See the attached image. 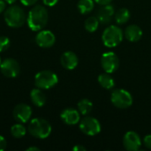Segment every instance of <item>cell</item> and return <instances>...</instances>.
I'll list each match as a JSON object with an SVG mask.
<instances>
[{"instance_id": "836d02e7", "label": "cell", "mask_w": 151, "mask_h": 151, "mask_svg": "<svg viewBox=\"0 0 151 151\" xmlns=\"http://www.w3.org/2000/svg\"><path fill=\"white\" fill-rule=\"evenodd\" d=\"M1 63H2V60H1V58H0V65H1Z\"/></svg>"}, {"instance_id": "ba28073f", "label": "cell", "mask_w": 151, "mask_h": 151, "mask_svg": "<svg viewBox=\"0 0 151 151\" xmlns=\"http://www.w3.org/2000/svg\"><path fill=\"white\" fill-rule=\"evenodd\" d=\"M101 65L105 73H113L119 69V58L113 51L104 52L101 57Z\"/></svg>"}, {"instance_id": "f1b7e54d", "label": "cell", "mask_w": 151, "mask_h": 151, "mask_svg": "<svg viewBox=\"0 0 151 151\" xmlns=\"http://www.w3.org/2000/svg\"><path fill=\"white\" fill-rule=\"evenodd\" d=\"M94 1H95V3H96L100 5H106L112 2V0H94Z\"/></svg>"}, {"instance_id": "44dd1931", "label": "cell", "mask_w": 151, "mask_h": 151, "mask_svg": "<svg viewBox=\"0 0 151 151\" xmlns=\"http://www.w3.org/2000/svg\"><path fill=\"white\" fill-rule=\"evenodd\" d=\"M79 12L85 15L90 13L95 7V1L94 0H79L77 4Z\"/></svg>"}, {"instance_id": "6da1fadb", "label": "cell", "mask_w": 151, "mask_h": 151, "mask_svg": "<svg viewBox=\"0 0 151 151\" xmlns=\"http://www.w3.org/2000/svg\"><path fill=\"white\" fill-rule=\"evenodd\" d=\"M49 13L47 9L40 4L35 5L28 12L27 21L32 31H40L47 24Z\"/></svg>"}, {"instance_id": "4dcf8cb0", "label": "cell", "mask_w": 151, "mask_h": 151, "mask_svg": "<svg viewBox=\"0 0 151 151\" xmlns=\"http://www.w3.org/2000/svg\"><path fill=\"white\" fill-rule=\"evenodd\" d=\"M5 7H6V3L4 0H0V13L4 12L5 10Z\"/></svg>"}, {"instance_id": "d6a6232c", "label": "cell", "mask_w": 151, "mask_h": 151, "mask_svg": "<svg viewBox=\"0 0 151 151\" xmlns=\"http://www.w3.org/2000/svg\"><path fill=\"white\" fill-rule=\"evenodd\" d=\"M6 4H12L16 2V0H4Z\"/></svg>"}, {"instance_id": "f546056e", "label": "cell", "mask_w": 151, "mask_h": 151, "mask_svg": "<svg viewBox=\"0 0 151 151\" xmlns=\"http://www.w3.org/2000/svg\"><path fill=\"white\" fill-rule=\"evenodd\" d=\"M73 151H86V148L82 145H76L73 148Z\"/></svg>"}, {"instance_id": "603a6c76", "label": "cell", "mask_w": 151, "mask_h": 151, "mask_svg": "<svg viewBox=\"0 0 151 151\" xmlns=\"http://www.w3.org/2000/svg\"><path fill=\"white\" fill-rule=\"evenodd\" d=\"M11 134L14 138H22L26 135L27 129L21 123H18L11 127Z\"/></svg>"}, {"instance_id": "4fadbf2b", "label": "cell", "mask_w": 151, "mask_h": 151, "mask_svg": "<svg viewBox=\"0 0 151 151\" xmlns=\"http://www.w3.org/2000/svg\"><path fill=\"white\" fill-rule=\"evenodd\" d=\"M60 118L65 124L68 126H74L80 123L81 113L78 110L73 108H66L61 112Z\"/></svg>"}, {"instance_id": "d6986e66", "label": "cell", "mask_w": 151, "mask_h": 151, "mask_svg": "<svg viewBox=\"0 0 151 151\" xmlns=\"http://www.w3.org/2000/svg\"><path fill=\"white\" fill-rule=\"evenodd\" d=\"M130 17L131 13L127 8H119L117 12H115L114 15V19L119 25H123L128 22Z\"/></svg>"}, {"instance_id": "5b68a950", "label": "cell", "mask_w": 151, "mask_h": 151, "mask_svg": "<svg viewBox=\"0 0 151 151\" xmlns=\"http://www.w3.org/2000/svg\"><path fill=\"white\" fill-rule=\"evenodd\" d=\"M111 102L118 109H127L132 106L134 99L129 91L124 88H117L111 95Z\"/></svg>"}, {"instance_id": "ffe728a7", "label": "cell", "mask_w": 151, "mask_h": 151, "mask_svg": "<svg viewBox=\"0 0 151 151\" xmlns=\"http://www.w3.org/2000/svg\"><path fill=\"white\" fill-rule=\"evenodd\" d=\"M93 106H94L93 105V103L89 99H88V98H83V99L80 100L79 103H78V104H77L78 111L83 116L88 115L92 111Z\"/></svg>"}, {"instance_id": "52a82bcc", "label": "cell", "mask_w": 151, "mask_h": 151, "mask_svg": "<svg viewBox=\"0 0 151 151\" xmlns=\"http://www.w3.org/2000/svg\"><path fill=\"white\" fill-rule=\"evenodd\" d=\"M79 127L81 131L88 136H95L101 132V124L98 119L93 117H84L81 121Z\"/></svg>"}, {"instance_id": "484cf974", "label": "cell", "mask_w": 151, "mask_h": 151, "mask_svg": "<svg viewBox=\"0 0 151 151\" xmlns=\"http://www.w3.org/2000/svg\"><path fill=\"white\" fill-rule=\"evenodd\" d=\"M7 147V142L4 136L0 135V151H4Z\"/></svg>"}, {"instance_id": "9a60e30c", "label": "cell", "mask_w": 151, "mask_h": 151, "mask_svg": "<svg viewBox=\"0 0 151 151\" xmlns=\"http://www.w3.org/2000/svg\"><path fill=\"white\" fill-rule=\"evenodd\" d=\"M60 63L65 69L73 70L77 67V65L79 64V59H78L77 55L74 52L65 51L61 56Z\"/></svg>"}, {"instance_id": "4316f807", "label": "cell", "mask_w": 151, "mask_h": 151, "mask_svg": "<svg viewBox=\"0 0 151 151\" xmlns=\"http://www.w3.org/2000/svg\"><path fill=\"white\" fill-rule=\"evenodd\" d=\"M58 0H42V3L49 7H52L54 5H56L58 4Z\"/></svg>"}, {"instance_id": "8992f818", "label": "cell", "mask_w": 151, "mask_h": 151, "mask_svg": "<svg viewBox=\"0 0 151 151\" xmlns=\"http://www.w3.org/2000/svg\"><path fill=\"white\" fill-rule=\"evenodd\" d=\"M58 82V75L50 70H43L36 73L35 77V84L36 88L41 89H50Z\"/></svg>"}, {"instance_id": "d4e9b609", "label": "cell", "mask_w": 151, "mask_h": 151, "mask_svg": "<svg viewBox=\"0 0 151 151\" xmlns=\"http://www.w3.org/2000/svg\"><path fill=\"white\" fill-rule=\"evenodd\" d=\"M143 145L149 149V150H151V134H147L144 139H143V142H142Z\"/></svg>"}, {"instance_id": "cb8c5ba5", "label": "cell", "mask_w": 151, "mask_h": 151, "mask_svg": "<svg viewBox=\"0 0 151 151\" xmlns=\"http://www.w3.org/2000/svg\"><path fill=\"white\" fill-rule=\"evenodd\" d=\"M11 41L7 36H0V52H4L9 49Z\"/></svg>"}, {"instance_id": "277c9868", "label": "cell", "mask_w": 151, "mask_h": 151, "mask_svg": "<svg viewBox=\"0 0 151 151\" xmlns=\"http://www.w3.org/2000/svg\"><path fill=\"white\" fill-rule=\"evenodd\" d=\"M27 130L29 134L39 139H46L48 138L52 131L51 125L44 119L36 118L30 121L27 127Z\"/></svg>"}, {"instance_id": "9c48e42d", "label": "cell", "mask_w": 151, "mask_h": 151, "mask_svg": "<svg viewBox=\"0 0 151 151\" xmlns=\"http://www.w3.org/2000/svg\"><path fill=\"white\" fill-rule=\"evenodd\" d=\"M142 142L140 135L134 131H128L123 137V146L128 151H137L142 147Z\"/></svg>"}, {"instance_id": "3957f363", "label": "cell", "mask_w": 151, "mask_h": 151, "mask_svg": "<svg viewBox=\"0 0 151 151\" xmlns=\"http://www.w3.org/2000/svg\"><path fill=\"white\" fill-rule=\"evenodd\" d=\"M124 33L122 29L116 26L111 25L107 27L102 34V42L107 48H115L123 41Z\"/></svg>"}, {"instance_id": "5bb4252c", "label": "cell", "mask_w": 151, "mask_h": 151, "mask_svg": "<svg viewBox=\"0 0 151 151\" xmlns=\"http://www.w3.org/2000/svg\"><path fill=\"white\" fill-rule=\"evenodd\" d=\"M114 15H115L114 7L111 4H109L106 5H102V7L97 12L96 17L100 23L106 25L112 20Z\"/></svg>"}, {"instance_id": "2e32d148", "label": "cell", "mask_w": 151, "mask_h": 151, "mask_svg": "<svg viewBox=\"0 0 151 151\" xmlns=\"http://www.w3.org/2000/svg\"><path fill=\"white\" fill-rule=\"evenodd\" d=\"M143 32L142 28L135 25V24H131L127 26L124 31V36L125 38L131 42H136L140 41L142 37Z\"/></svg>"}, {"instance_id": "8fae6325", "label": "cell", "mask_w": 151, "mask_h": 151, "mask_svg": "<svg viewBox=\"0 0 151 151\" xmlns=\"http://www.w3.org/2000/svg\"><path fill=\"white\" fill-rule=\"evenodd\" d=\"M35 42L41 48H50L56 42V36L50 30H40L35 36Z\"/></svg>"}, {"instance_id": "1f68e13d", "label": "cell", "mask_w": 151, "mask_h": 151, "mask_svg": "<svg viewBox=\"0 0 151 151\" xmlns=\"http://www.w3.org/2000/svg\"><path fill=\"white\" fill-rule=\"evenodd\" d=\"M27 151H40V149L39 148H37V147H29V148H27Z\"/></svg>"}, {"instance_id": "83f0119b", "label": "cell", "mask_w": 151, "mask_h": 151, "mask_svg": "<svg viewBox=\"0 0 151 151\" xmlns=\"http://www.w3.org/2000/svg\"><path fill=\"white\" fill-rule=\"evenodd\" d=\"M19 1L25 6H31V5H34L38 0H19Z\"/></svg>"}, {"instance_id": "7a4b0ae2", "label": "cell", "mask_w": 151, "mask_h": 151, "mask_svg": "<svg viewBox=\"0 0 151 151\" xmlns=\"http://www.w3.org/2000/svg\"><path fill=\"white\" fill-rule=\"evenodd\" d=\"M4 19L9 27L18 28L25 24L27 20V15L25 11L20 6L11 5L6 10H4Z\"/></svg>"}, {"instance_id": "7402d4cb", "label": "cell", "mask_w": 151, "mask_h": 151, "mask_svg": "<svg viewBox=\"0 0 151 151\" xmlns=\"http://www.w3.org/2000/svg\"><path fill=\"white\" fill-rule=\"evenodd\" d=\"M99 24H100V22H99L97 17L96 16H91V17H88V19H86L85 23H84V27L88 32L94 33L98 29Z\"/></svg>"}, {"instance_id": "7c38bea8", "label": "cell", "mask_w": 151, "mask_h": 151, "mask_svg": "<svg viewBox=\"0 0 151 151\" xmlns=\"http://www.w3.org/2000/svg\"><path fill=\"white\" fill-rule=\"evenodd\" d=\"M13 118L19 123H27L32 116V109L26 104H19L13 109Z\"/></svg>"}, {"instance_id": "ac0fdd59", "label": "cell", "mask_w": 151, "mask_h": 151, "mask_svg": "<svg viewBox=\"0 0 151 151\" xmlns=\"http://www.w3.org/2000/svg\"><path fill=\"white\" fill-rule=\"evenodd\" d=\"M97 81L99 85L104 88V89H112L115 87V80L114 78L111 75V73H104L98 75L97 77Z\"/></svg>"}, {"instance_id": "e0dca14e", "label": "cell", "mask_w": 151, "mask_h": 151, "mask_svg": "<svg viewBox=\"0 0 151 151\" xmlns=\"http://www.w3.org/2000/svg\"><path fill=\"white\" fill-rule=\"evenodd\" d=\"M30 99L34 105L36 107H42L46 103V96L41 88H34L30 92Z\"/></svg>"}, {"instance_id": "30bf717a", "label": "cell", "mask_w": 151, "mask_h": 151, "mask_svg": "<svg viewBox=\"0 0 151 151\" xmlns=\"http://www.w3.org/2000/svg\"><path fill=\"white\" fill-rule=\"evenodd\" d=\"M0 70L3 75L7 78H15L19 74L20 67L19 63L13 58H6L2 61Z\"/></svg>"}]
</instances>
